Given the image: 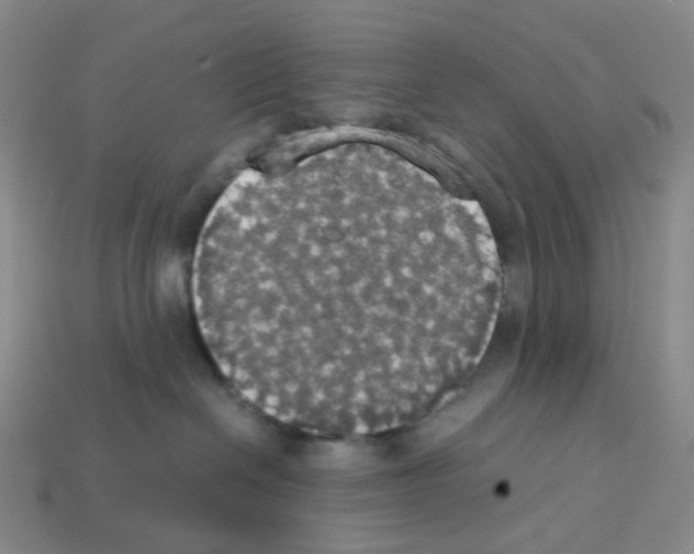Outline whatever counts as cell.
<instances>
[{
  "instance_id": "cell-2",
  "label": "cell",
  "mask_w": 694,
  "mask_h": 554,
  "mask_svg": "<svg viewBox=\"0 0 694 554\" xmlns=\"http://www.w3.org/2000/svg\"><path fill=\"white\" fill-rule=\"evenodd\" d=\"M483 291H484V285H483ZM485 302H486V295H485ZM486 312H488V303H486ZM488 332H489V313H488Z\"/></svg>"
},
{
  "instance_id": "cell-1",
  "label": "cell",
  "mask_w": 694,
  "mask_h": 554,
  "mask_svg": "<svg viewBox=\"0 0 694 554\" xmlns=\"http://www.w3.org/2000/svg\"><path fill=\"white\" fill-rule=\"evenodd\" d=\"M445 203L383 155L329 148L248 169L200 233L194 311L222 373L273 420L329 437L417 421L458 355L459 286H414Z\"/></svg>"
}]
</instances>
